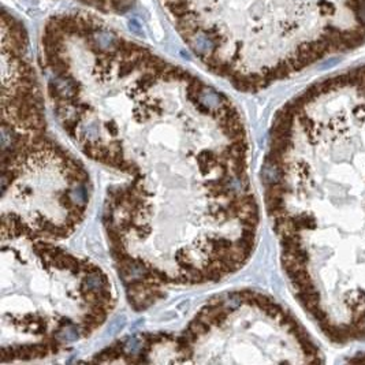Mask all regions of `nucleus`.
<instances>
[{
    "mask_svg": "<svg viewBox=\"0 0 365 365\" xmlns=\"http://www.w3.org/2000/svg\"><path fill=\"white\" fill-rule=\"evenodd\" d=\"M200 62L237 91L275 81L365 41V0H162Z\"/></svg>",
    "mask_w": 365,
    "mask_h": 365,
    "instance_id": "nucleus-2",
    "label": "nucleus"
},
{
    "mask_svg": "<svg viewBox=\"0 0 365 365\" xmlns=\"http://www.w3.org/2000/svg\"><path fill=\"white\" fill-rule=\"evenodd\" d=\"M141 338L144 342H146V343H151L152 346L164 343V339H163L162 332H144V334H141Z\"/></svg>",
    "mask_w": 365,
    "mask_h": 365,
    "instance_id": "nucleus-6",
    "label": "nucleus"
},
{
    "mask_svg": "<svg viewBox=\"0 0 365 365\" xmlns=\"http://www.w3.org/2000/svg\"><path fill=\"white\" fill-rule=\"evenodd\" d=\"M187 328H189V330H190V331L193 332V334H195V335L197 336L199 339H201L203 336L207 335L208 332H209V330H211V328L208 327V326H205L204 323H201V321H200L199 319H196V317L191 320L190 323H189Z\"/></svg>",
    "mask_w": 365,
    "mask_h": 365,
    "instance_id": "nucleus-5",
    "label": "nucleus"
},
{
    "mask_svg": "<svg viewBox=\"0 0 365 365\" xmlns=\"http://www.w3.org/2000/svg\"><path fill=\"white\" fill-rule=\"evenodd\" d=\"M107 146H108V152H110V155H115V156L123 155L122 142H120L119 140H111V141L107 144Z\"/></svg>",
    "mask_w": 365,
    "mask_h": 365,
    "instance_id": "nucleus-7",
    "label": "nucleus"
},
{
    "mask_svg": "<svg viewBox=\"0 0 365 365\" xmlns=\"http://www.w3.org/2000/svg\"><path fill=\"white\" fill-rule=\"evenodd\" d=\"M181 334H182V335L185 336V338H186V339L189 340L190 343H195V342H197V340H199V338H197V336H196L195 334H193V332H191L190 330H189V328H186V330H183V331L181 332Z\"/></svg>",
    "mask_w": 365,
    "mask_h": 365,
    "instance_id": "nucleus-8",
    "label": "nucleus"
},
{
    "mask_svg": "<svg viewBox=\"0 0 365 365\" xmlns=\"http://www.w3.org/2000/svg\"><path fill=\"white\" fill-rule=\"evenodd\" d=\"M262 174L297 301L332 342L365 340V65L276 112Z\"/></svg>",
    "mask_w": 365,
    "mask_h": 365,
    "instance_id": "nucleus-1",
    "label": "nucleus"
},
{
    "mask_svg": "<svg viewBox=\"0 0 365 365\" xmlns=\"http://www.w3.org/2000/svg\"><path fill=\"white\" fill-rule=\"evenodd\" d=\"M130 29H132V32H134V33H141V26L136 21L130 22Z\"/></svg>",
    "mask_w": 365,
    "mask_h": 365,
    "instance_id": "nucleus-9",
    "label": "nucleus"
},
{
    "mask_svg": "<svg viewBox=\"0 0 365 365\" xmlns=\"http://www.w3.org/2000/svg\"><path fill=\"white\" fill-rule=\"evenodd\" d=\"M350 362H365V353L362 354H358V357H353Z\"/></svg>",
    "mask_w": 365,
    "mask_h": 365,
    "instance_id": "nucleus-11",
    "label": "nucleus"
},
{
    "mask_svg": "<svg viewBox=\"0 0 365 365\" xmlns=\"http://www.w3.org/2000/svg\"><path fill=\"white\" fill-rule=\"evenodd\" d=\"M79 3L105 14H125L136 3V0H77Z\"/></svg>",
    "mask_w": 365,
    "mask_h": 365,
    "instance_id": "nucleus-3",
    "label": "nucleus"
},
{
    "mask_svg": "<svg viewBox=\"0 0 365 365\" xmlns=\"http://www.w3.org/2000/svg\"><path fill=\"white\" fill-rule=\"evenodd\" d=\"M223 304L228 311L234 312L235 309H238L242 304H244V299H242V297H241L240 291H238V293H230V294H227L226 297H224Z\"/></svg>",
    "mask_w": 365,
    "mask_h": 365,
    "instance_id": "nucleus-4",
    "label": "nucleus"
},
{
    "mask_svg": "<svg viewBox=\"0 0 365 365\" xmlns=\"http://www.w3.org/2000/svg\"><path fill=\"white\" fill-rule=\"evenodd\" d=\"M107 129H108V132L112 134V136H116L118 134V127H116V125L114 123V122H110V123H107Z\"/></svg>",
    "mask_w": 365,
    "mask_h": 365,
    "instance_id": "nucleus-10",
    "label": "nucleus"
}]
</instances>
